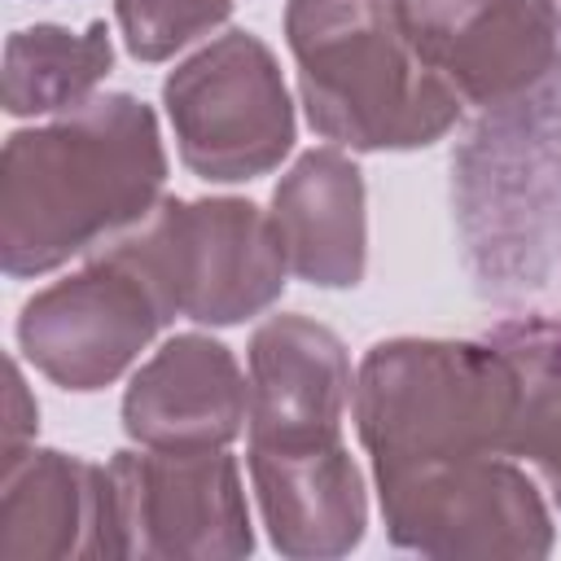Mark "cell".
<instances>
[{
	"instance_id": "6da1fadb",
	"label": "cell",
	"mask_w": 561,
	"mask_h": 561,
	"mask_svg": "<svg viewBox=\"0 0 561 561\" xmlns=\"http://www.w3.org/2000/svg\"><path fill=\"white\" fill-rule=\"evenodd\" d=\"M140 114L131 101H114L110 127L101 136L105 114H88L75 127L13 136L4 153V267L35 272L57 263L66 250H79L101 224L127 215L123 197L101 193L88 175L101 167V153L118 145V136Z\"/></svg>"
},
{
	"instance_id": "7a4b0ae2",
	"label": "cell",
	"mask_w": 561,
	"mask_h": 561,
	"mask_svg": "<svg viewBox=\"0 0 561 561\" xmlns=\"http://www.w3.org/2000/svg\"><path fill=\"white\" fill-rule=\"evenodd\" d=\"M105 61H110V48L101 39H70L66 31H53V26L18 31V39L9 44L4 101L13 114L53 110L57 101L92 83Z\"/></svg>"
}]
</instances>
